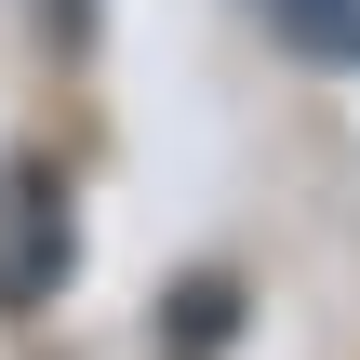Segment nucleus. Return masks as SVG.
<instances>
[{
	"mask_svg": "<svg viewBox=\"0 0 360 360\" xmlns=\"http://www.w3.org/2000/svg\"><path fill=\"white\" fill-rule=\"evenodd\" d=\"M27 13H40V40H53V53H80V40H94V0H27Z\"/></svg>",
	"mask_w": 360,
	"mask_h": 360,
	"instance_id": "obj_2",
	"label": "nucleus"
},
{
	"mask_svg": "<svg viewBox=\"0 0 360 360\" xmlns=\"http://www.w3.org/2000/svg\"><path fill=\"white\" fill-rule=\"evenodd\" d=\"M67 187L40 174V160H13L0 174V307H53V281H67Z\"/></svg>",
	"mask_w": 360,
	"mask_h": 360,
	"instance_id": "obj_1",
	"label": "nucleus"
}]
</instances>
